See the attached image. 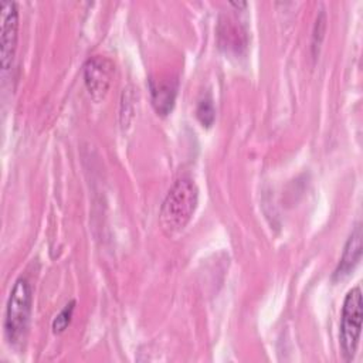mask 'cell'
Here are the masks:
<instances>
[{"mask_svg":"<svg viewBox=\"0 0 363 363\" xmlns=\"http://www.w3.org/2000/svg\"><path fill=\"white\" fill-rule=\"evenodd\" d=\"M362 329V292L359 286L352 288L343 302L340 316V347L345 359H353L360 339Z\"/></svg>","mask_w":363,"mask_h":363,"instance_id":"cell-3","label":"cell"},{"mask_svg":"<svg viewBox=\"0 0 363 363\" xmlns=\"http://www.w3.org/2000/svg\"><path fill=\"white\" fill-rule=\"evenodd\" d=\"M74 308H75V301H71L54 318V320H52V330H54V333H62L68 328V325L71 323Z\"/></svg>","mask_w":363,"mask_h":363,"instance_id":"cell-9","label":"cell"},{"mask_svg":"<svg viewBox=\"0 0 363 363\" xmlns=\"http://www.w3.org/2000/svg\"><path fill=\"white\" fill-rule=\"evenodd\" d=\"M196 113H197V118H199V121L203 126L208 128V126L213 125L214 118H216V109H214V104H213L211 96H204L199 102Z\"/></svg>","mask_w":363,"mask_h":363,"instance_id":"cell-8","label":"cell"},{"mask_svg":"<svg viewBox=\"0 0 363 363\" xmlns=\"http://www.w3.org/2000/svg\"><path fill=\"white\" fill-rule=\"evenodd\" d=\"M199 203V190L189 177H182L169 189L159 213L164 233L173 235L182 231L191 220Z\"/></svg>","mask_w":363,"mask_h":363,"instance_id":"cell-1","label":"cell"},{"mask_svg":"<svg viewBox=\"0 0 363 363\" xmlns=\"http://www.w3.org/2000/svg\"><path fill=\"white\" fill-rule=\"evenodd\" d=\"M360 257H362V227L360 224H356V227L353 228L352 234L349 235L345 244V250L333 272V278L335 279L346 278L359 264Z\"/></svg>","mask_w":363,"mask_h":363,"instance_id":"cell-7","label":"cell"},{"mask_svg":"<svg viewBox=\"0 0 363 363\" xmlns=\"http://www.w3.org/2000/svg\"><path fill=\"white\" fill-rule=\"evenodd\" d=\"M31 312V286L26 278H18L10 292L6 318L4 332L10 345H20L26 336L28 319Z\"/></svg>","mask_w":363,"mask_h":363,"instance_id":"cell-2","label":"cell"},{"mask_svg":"<svg viewBox=\"0 0 363 363\" xmlns=\"http://www.w3.org/2000/svg\"><path fill=\"white\" fill-rule=\"evenodd\" d=\"M18 38V10L16 1H0V61L4 71L10 69Z\"/></svg>","mask_w":363,"mask_h":363,"instance_id":"cell-4","label":"cell"},{"mask_svg":"<svg viewBox=\"0 0 363 363\" xmlns=\"http://www.w3.org/2000/svg\"><path fill=\"white\" fill-rule=\"evenodd\" d=\"M152 105L157 115H167L173 109L177 95V79L170 77H162L149 81Z\"/></svg>","mask_w":363,"mask_h":363,"instance_id":"cell-6","label":"cell"},{"mask_svg":"<svg viewBox=\"0 0 363 363\" xmlns=\"http://www.w3.org/2000/svg\"><path fill=\"white\" fill-rule=\"evenodd\" d=\"M113 75V64L111 60L102 55L89 58L84 65L85 86L95 102H101L111 86Z\"/></svg>","mask_w":363,"mask_h":363,"instance_id":"cell-5","label":"cell"}]
</instances>
